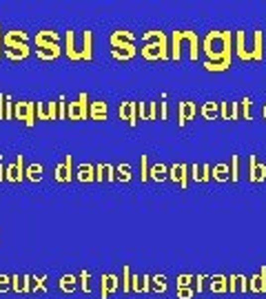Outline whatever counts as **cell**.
I'll list each match as a JSON object with an SVG mask.
<instances>
[{
  "label": "cell",
  "mask_w": 266,
  "mask_h": 299,
  "mask_svg": "<svg viewBox=\"0 0 266 299\" xmlns=\"http://www.w3.org/2000/svg\"><path fill=\"white\" fill-rule=\"evenodd\" d=\"M137 120H146V102H137Z\"/></svg>",
  "instance_id": "obj_57"
},
{
  "label": "cell",
  "mask_w": 266,
  "mask_h": 299,
  "mask_svg": "<svg viewBox=\"0 0 266 299\" xmlns=\"http://www.w3.org/2000/svg\"><path fill=\"white\" fill-rule=\"evenodd\" d=\"M120 291V277L116 273H104L100 277V299H109V295Z\"/></svg>",
  "instance_id": "obj_4"
},
{
  "label": "cell",
  "mask_w": 266,
  "mask_h": 299,
  "mask_svg": "<svg viewBox=\"0 0 266 299\" xmlns=\"http://www.w3.org/2000/svg\"><path fill=\"white\" fill-rule=\"evenodd\" d=\"M211 179H215V182H229L231 179V166L224 164V162L211 166Z\"/></svg>",
  "instance_id": "obj_25"
},
{
  "label": "cell",
  "mask_w": 266,
  "mask_h": 299,
  "mask_svg": "<svg viewBox=\"0 0 266 299\" xmlns=\"http://www.w3.org/2000/svg\"><path fill=\"white\" fill-rule=\"evenodd\" d=\"M142 58L144 60H171V54H169V36L164 31H158V29H151V31H144L142 33Z\"/></svg>",
  "instance_id": "obj_2"
},
{
  "label": "cell",
  "mask_w": 266,
  "mask_h": 299,
  "mask_svg": "<svg viewBox=\"0 0 266 299\" xmlns=\"http://www.w3.org/2000/svg\"><path fill=\"white\" fill-rule=\"evenodd\" d=\"M206 282H208V275H196V295H202L206 291Z\"/></svg>",
  "instance_id": "obj_44"
},
{
  "label": "cell",
  "mask_w": 266,
  "mask_h": 299,
  "mask_svg": "<svg viewBox=\"0 0 266 299\" xmlns=\"http://www.w3.org/2000/svg\"><path fill=\"white\" fill-rule=\"evenodd\" d=\"M96 182H104V162L96 164Z\"/></svg>",
  "instance_id": "obj_59"
},
{
  "label": "cell",
  "mask_w": 266,
  "mask_h": 299,
  "mask_svg": "<svg viewBox=\"0 0 266 299\" xmlns=\"http://www.w3.org/2000/svg\"><path fill=\"white\" fill-rule=\"evenodd\" d=\"M80 56H82V60H87V62L93 60V31L91 29H87L82 33V49H80Z\"/></svg>",
  "instance_id": "obj_22"
},
{
  "label": "cell",
  "mask_w": 266,
  "mask_h": 299,
  "mask_svg": "<svg viewBox=\"0 0 266 299\" xmlns=\"http://www.w3.org/2000/svg\"><path fill=\"white\" fill-rule=\"evenodd\" d=\"M78 282H80L82 293H91V273H89V270H82V273L78 275Z\"/></svg>",
  "instance_id": "obj_37"
},
{
  "label": "cell",
  "mask_w": 266,
  "mask_h": 299,
  "mask_svg": "<svg viewBox=\"0 0 266 299\" xmlns=\"http://www.w3.org/2000/svg\"><path fill=\"white\" fill-rule=\"evenodd\" d=\"M33 284V275H11V291L20 295H29Z\"/></svg>",
  "instance_id": "obj_12"
},
{
  "label": "cell",
  "mask_w": 266,
  "mask_h": 299,
  "mask_svg": "<svg viewBox=\"0 0 266 299\" xmlns=\"http://www.w3.org/2000/svg\"><path fill=\"white\" fill-rule=\"evenodd\" d=\"M229 293H237V275L229 277Z\"/></svg>",
  "instance_id": "obj_60"
},
{
  "label": "cell",
  "mask_w": 266,
  "mask_h": 299,
  "mask_svg": "<svg viewBox=\"0 0 266 299\" xmlns=\"http://www.w3.org/2000/svg\"><path fill=\"white\" fill-rule=\"evenodd\" d=\"M151 293H169V282H166V275H151Z\"/></svg>",
  "instance_id": "obj_30"
},
{
  "label": "cell",
  "mask_w": 266,
  "mask_h": 299,
  "mask_svg": "<svg viewBox=\"0 0 266 299\" xmlns=\"http://www.w3.org/2000/svg\"><path fill=\"white\" fill-rule=\"evenodd\" d=\"M2 51H4L2 49V36H0V58H2Z\"/></svg>",
  "instance_id": "obj_62"
},
{
  "label": "cell",
  "mask_w": 266,
  "mask_h": 299,
  "mask_svg": "<svg viewBox=\"0 0 266 299\" xmlns=\"http://www.w3.org/2000/svg\"><path fill=\"white\" fill-rule=\"evenodd\" d=\"M109 116V104L98 100V102H91L89 104V120H96V122H102L107 120Z\"/></svg>",
  "instance_id": "obj_19"
},
{
  "label": "cell",
  "mask_w": 266,
  "mask_h": 299,
  "mask_svg": "<svg viewBox=\"0 0 266 299\" xmlns=\"http://www.w3.org/2000/svg\"><path fill=\"white\" fill-rule=\"evenodd\" d=\"M146 120H158V102H146Z\"/></svg>",
  "instance_id": "obj_45"
},
{
  "label": "cell",
  "mask_w": 266,
  "mask_h": 299,
  "mask_svg": "<svg viewBox=\"0 0 266 299\" xmlns=\"http://www.w3.org/2000/svg\"><path fill=\"white\" fill-rule=\"evenodd\" d=\"M29 107H31L29 100H20V102H16V107H13V118H16V120H25V122H27V113H29Z\"/></svg>",
  "instance_id": "obj_32"
},
{
  "label": "cell",
  "mask_w": 266,
  "mask_h": 299,
  "mask_svg": "<svg viewBox=\"0 0 266 299\" xmlns=\"http://www.w3.org/2000/svg\"><path fill=\"white\" fill-rule=\"evenodd\" d=\"M142 293H151V275H142Z\"/></svg>",
  "instance_id": "obj_58"
},
{
  "label": "cell",
  "mask_w": 266,
  "mask_h": 299,
  "mask_svg": "<svg viewBox=\"0 0 266 299\" xmlns=\"http://www.w3.org/2000/svg\"><path fill=\"white\" fill-rule=\"evenodd\" d=\"M47 293V275H33L31 293Z\"/></svg>",
  "instance_id": "obj_33"
},
{
  "label": "cell",
  "mask_w": 266,
  "mask_h": 299,
  "mask_svg": "<svg viewBox=\"0 0 266 299\" xmlns=\"http://www.w3.org/2000/svg\"><path fill=\"white\" fill-rule=\"evenodd\" d=\"M4 179L7 182H22L25 179V158L22 155H16V160L4 169Z\"/></svg>",
  "instance_id": "obj_5"
},
{
  "label": "cell",
  "mask_w": 266,
  "mask_h": 299,
  "mask_svg": "<svg viewBox=\"0 0 266 299\" xmlns=\"http://www.w3.org/2000/svg\"><path fill=\"white\" fill-rule=\"evenodd\" d=\"M65 56L69 60H82L80 49H75V33H73V29H69L65 33Z\"/></svg>",
  "instance_id": "obj_18"
},
{
  "label": "cell",
  "mask_w": 266,
  "mask_h": 299,
  "mask_svg": "<svg viewBox=\"0 0 266 299\" xmlns=\"http://www.w3.org/2000/svg\"><path fill=\"white\" fill-rule=\"evenodd\" d=\"M262 118L266 120V102H264V107H262Z\"/></svg>",
  "instance_id": "obj_63"
},
{
  "label": "cell",
  "mask_w": 266,
  "mask_h": 299,
  "mask_svg": "<svg viewBox=\"0 0 266 299\" xmlns=\"http://www.w3.org/2000/svg\"><path fill=\"white\" fill-rule=\"evenodd\" d=\"M0 120H4V93H0Z\"/></svg>",
  "instance_id": "obj_61"
},
{
  "label": "cell",
  "mask_w": 266,
  "mask_h": 299,
  "mask_svg": "<svg viewBox=\"0 0 266 299\" xmlns=\"http://www.w3.org/2000/svg\"><path fill=\"white\" fill-rule=\"evenodd\" d=\"M73 173H75V169H73V155H65V162L56 164L54 179H56V182H60V184H66V182H71V179L75 178Z\"/></svg>",
  "instance_id": "obj_3"
},
{
  "label": "cell",
  "mask_w": 266,
  "mask_h": 299,
  "mask_svg": "<svg viewBox=\"0 0 266 299\" xmlns=\"http://www.w3.org/2000/svg\"><path fill=\"white\" fill-rule=\"evenodd\" d=\"M11 291V275H0V293Z\"/></svg>",
  "instance_id": "obj_47"
},
{
  "label": "cell",
  "mask_w": 266,
  "mask_h": 299,
  "mask_svg": "<svg viewBox=\"0 0 266 299\" xmlns=\"http://www.w3.org/2000/svg\"><path fill=\"white\" fill-rule=\"evenodd\" d=\"M60 42V33L54 29H42L36 33V49H42V47L49 45H58Z\"/></svg>",
  "instance_id": "obj_14"
},
{
  "label": "cell",
  "mask_w": 266,
  "mask_h": 299,
  "mask_svg": "<svg viewBox=\"0 0 266 299\" xmlns=\"http://www.w3.org/2000/svg\"><path fill=\"white\" fill-rule=\"evenodd\" d=\"M42 175H45V169H42L40 162H33V164L25 166V179H29V182H40Z\"/></svg>",
  "instance_id": "obj_28"
},
{
  "label": "cell",
  "mask_w": 266,
  "mask_h": 299,
  "mask_svg": "<svg viewBox=\"0 0 266 299\" xmlns=\"http://www.w3.org/2000/svg\"><path fill=\"white\" fill-rule=\"evenodd\" d=\"M65 54V49L60 45H49V47H42V49H36V58L40 60H56Z\"/></svg>",
  "instance_id": "obj_24"
},
{
  "label": "cell",
  "mask_w": 266,
  "mask_h": 299,
  "mask_svg": "<svg viewBox=\"0 0 266 299\" xmlns=\"http://www.w3.org/2000/svg\"><path fill=\"white\" fill-rule=\"evenodd\" d=\"M160 120H169V102L166 100L160 102Z\"/></svg>",
  "instance_id": "obj_55"
},
{
  "label": "cell",
  "mask_w": 266,
  "mask_h": 299,
  "mask_svg": "<svg viewBox=\"0 0 266 299\" xmlns=\"http://www.w3.org/2000/svg\"><path fill=\"white\" fill-rule=\"evenodd\" d=\"M180 33H182V40H187L189 47H191V49H189V58L196 62L200 58V49H202V47H200V36L196 31H189V29H180Z\"/></svg>",
  "instance_id": "obj_13"
},
{
  "label": "cell",
  "mask_w": 266,
  "mask_h": 299,
  "mask_svg": "<svg viewBox=\"0 0 266 299\" xmlns=\"http://www.w3.org/2000/svg\"><path fill=\"white\" fill-rule=\"evenodd\" d=\"M206 288L215 295H222V293H229V275H211L208 277Z\"/></svg>",
  "instance_id": "obj_15"
},
{
  "label": "cell",
  "mask_w": 266,
  "mask_h": 299,
  "mask_svg": "<svg viewBox=\"0 0 266 299\" xmlns=\"http://www.w3.org/2000/svg\"><path fill=\"white\" fill-rule=\"evenodd\" d=\"M140 179H149V155H140Z\"/></svg>",
  "instance_id": "obj_41"
},
{
  "label": "cell",
  "mask_w": 266,
  "mask_h": 299,
  "mask_svg": "<svg viewBox=\"0 0 266 299\" xmlns=\"http://www.w3.org/2000/svg\"><path fill=\"white\" fill-rule=\"evenodd\" d=\"M111 58L113 60H118V62H127V60H131L127 54H122V51H118V49H111Z\"/></svg>",
  "instance_id": "obj_53"
},
{
  "label": "cell",
  "mask_w": 266,
  "mask_h": 299,
  "mask_svg": "<svg viewBox=\"0 0 266 299\" xmlns=\"http://www.w3.org/2000/svg\"><path fill=\"white\" fill-rule=\"evenodd\" d=\"M66 120H80V104H78V100L66 102Z\"/></svg>",
  "instance_id": "obj_34"
},
{
  "label": "cell",
  "mask_w": 266,
  "mask_h": 299,
  "mask_svg": "<svg viewBox=\"0 0 266 299\" xmlns=\"http://www.w3.org/2000/svg\"><path fill=\"white\" fill-rule=\"evenodd\" d=\"M198 111L200 109L196 107V102H189V100L178 102V126H184L189 120H193L198 116Z\"/></svg>",
  "instance_id": "obj_9"
},
{
  "label": "cell",
  "mask_w": 266,
  "mask_h": 299,
  "mask_svg": "<svg viewBox=\"0 0 266 299\" xmlns=\"http://www.w3.org/2000/svg\"><path fill=\"white\" fill-rule=\"evenodd\" d=\"M198 113H202L204 120H215L220 118V102H204Z\"/></svg>",
  "instance_id": "obj_29"
},
{
  "label": "cell",
  "mask_w": 266,
  "mask_h": 299,
  "mask_svg": "<svg viewBox=\"0 0 266 299\" xmlns=\"http://www.w3.org/2000/svg\"><path fill=\"white\" fill-rule=\"evenodd\" d=\"M149 179H155V182H164V179H169V166L162 164V162L149 166Z\"/></svg>",
  "instance_id": "obj_26"
},
{
  "label": "cell",
  "mask_w": 266,
  "mask_h": 299,
  "mask_svg": "<svg viewBox=\"0 0 266 299\" xmlns=\"http://www.w3.org/2000/svg\"><path fill=\"white\" fill-rule=\"evenodd\" d=\"M231 182L240 179V155H231Z\"/></svg>",
  "instance_id": "obj_40"
},
{
  "label": "cell",
  "mask_w": 266,
  "mask_h": 299,
  "mask_svg": "<svg viewBox=\"0 0 266 299\" xmlns=\"http://www.w3.org/2000/svg\"><path fill=\"white\" fill-rule=\"evenodd\" d=\"M122 42H135V33L129 31V29H118V31H111V36H109V45L116 49L118 45H122Z\"/></svg>",
  "instance_id": "obj_21"
},
{
  "label": "cell",
  "mask_w": 266,
  "mask_h": 299,
  "mask_svg": "<svg viewBox=\"0 0 266 299\" xmlns=\"http://www.w3.org/2000/svg\"><path fill=\"white\" fill-rule=\"evenodd\" d=\"M249 293H253V295H262V293H266V266L260 268V273H255L249 277Z\"/></svg>",
  "instance_id": "obj_11"
},
{
  "label": "cell",
  "mask_w": 266,
  "mask_h": 299,
  "mask_svg": "<svg viewBox=\"0 0 266 299\" xmlns=\"http://www.w3.org/2000/svg\"><path fill=\"white\" fill-rule=\"evenodd\" d=\"M131 178H133V169H131L129 162H122V164L116 166V179L118 182H131Z\"/></svg>",
  "instance_id": "obj_31"
},
{
  "label": "cell",
  "mask_w": 266,
  "mask_h": 299,
  "mask_svg": "<svg viewBox=\"0 0 266 299\" xmlns=\"http://www.w3.org/2000/svg\"><path fill=\"white\" fill-rule=\"evenodd\" d=\"M202 166V179L200 182H211V164H200Z\"/></svg>",
  "instance_id": "obj_54"
},
{
  "label": "cell",
  "mask_w": 266,
  "mask_h": 299,
  "mask_svg": "<svg viewBox=\"0 0 266 299\" xmlns=\"http://www.w3.org/2000/svg\"><path fill=\"white\" fill-rule=\"evenodd\" d=\"M220 118L222 120H240V102H220Z\"/></svg>",
  "instance_id": "obj_17"
},
{
  "label": "cell",
  "mask_w": 266,
  "mask_h": 299,
  "mask_svg": "<svg viewBox=\"0 0 266 299\" xmlns=\"http://www.w3.org/2000/svg\"><path fill=\"white\" fill-rule=\"evenodd\" d=\"M253 60H264V31H253V45H251Z\"/></svg>",
  "instance_id": "obj_23"
},
{
  "label": "cell",
  "mask_w": 266,
  "mask_h": 299,
  "mask_svg": "<svg viewBox=\"0 0 266 299\" xmlns=\"http://www.w3.org/2000/svg\"><path fill=\"white\" fill-rule=\"evenodd\" d=\"M237 293H249V277L237 275Z\"/></svg>",
  "instance_id": "obj_48"
},
{
  "label": "cell",
  "mask_w": 266,
  "mask_h": 299,
  "mask_svg": "<svg viewBox=\"0 0 266 299\" xmlns=\"http://www.w3.org/2000/svg\"><path fill=\"white\" fill-rule=\"evenodd\" d=\"M36 118H38V120H47V113H45V102H36Z\"/></svg>",
  "instance_id": "obj_56"
},
{
  "label": "cell",
  "mask_w": 266,
  "mask_h": 299,
  "mask_svg": "<svg viewBox=\"0 0 266 299\" xmlns=\"http://www.w3.org/2000/svg\"><path fill=\"white\" fill-rule=\"evenodd\" d=\"M45 113H47V120H58V100L47 102L45 104Z\"/></svg>",
  "instance_id": "obj_38"
},
{
  "label": "cell",
  "mask_w": 266,
  "mask_h": 299,
  "mask_svg": "<svg viewBox=\"0 0 266 299\" xmlns=\"http://www.w3.org/2000/svg\"><path fill=\"white\" fill-rule=\"evenodd\" d=\"M189 169H191V166L184 164V162L169 166V179H171V182H175V184H180V188H187L189 186V178H191V175H189Z\"/></svg>",
  "instance_id": "obj_6"
},
{
  "label": "cell",
  "mask_w": 266,
  "mask_h": 299,
  "mask_svg": "<svg viewBox=\"0 0 266 299\" xmlns=\"http://www.w3.org/2000/svg\"><path fill=\"white\" fill-rule=\"evenodd\" d=\"M120 286L125 288V293H131V268L125 264L122 268V277H120Z\"/></svg>",
  "instance_id": "obj_39"
},
{
  "label": "cell",
  "mask_w": 266,
  "mask_h": 299,
  "mask_svg": "<svg viewBox=\"0 0 266 299\" xmlns=\"http://www.w3.org/2000/svg\"><path fill=\"white\" fill-rule=\"evenodd\" d=\"M118 118H120V120H127L131 126H135L137 124V102H133V100L120 102V107H118Z\"/></svg>",
  "instance_id": "obj_8"
},
{
  "label": "cell",
  "mask_w": 266,
  "mask_h": 299,
  "mask_svg": "<svg viewBox=\"0 0 266 299\" xmlns=\"http://www.w3.org/2000/svg\"><path fill=\"white\" fill-rule=\"evenodd\" d=\"M240 111H242V120H253L251 116V98H244L240 102Z\"/></svg>",
  "instance_id": "obj_43"
},
{
  "label": "cell",
  "mask_w": 266,
  "mask_h": 299,
  "mask_svg": "<svg viewBox=\"0 0 266 299\" xmlns=\"http://www.w3.org/2000/svg\"><path fill=\"white\" fill-rule=\"evenodd\" d=\"M131 291L142 293V275H131Z\"/></svg>",
  "instance_id": "obj_51"
},
{
  "label": "cell",
  "mask_w": 266,
  "mask_h": 299,
  "mask_svg": "<svg viewBox=\"0 0 266 299\" xmlns=\"http://www.w3.org/2000/svg\"><path fill=\"white\" fill-rule=\"evenodd\" d=\"M58 286H60V291H63L65 295H71V293L78 288V277L66 273V275H63V277L58 279Z\"/></svg>",
  "instance_id": "obj_27"
},
{
  "label": "cell",
  "mask_w": 266,
  "mask_h": 299,
  "mask_svg": "<svg viewBox=\"0 0 266 299\" xmlns=\"http://www.w3.org/2000/svg\"><path fill=\"white\" fill-rule=\"evenodd\" d=\"M196 275H178L175 277V288H193Z\"/></svg>",
  "instance_id": "obj_36"
},
{
  "label": "cell",
  "mask_w": 266,
  "mask_h": 299,
  "mask_svg": "<svg viewBox=\"0 0 266 299\" xmlns=\"http://www.w3.org/2000/svg\"><path fill=\"white\" fill-rule=\"evenodd\" d=\"M13 107H16L13 98L4 96V120H13Z\"/></svg>",
  "instance_id": "obj_42"
},
{
  "label": "cell",
  "mask_w": 266,
  "mask_h": 299,
  "mask_svg": "<svg viewBox=\"0 0 266 299\" xmlns=\"http://www.w3.org/2000/svg\"><path fill=\"white\" fill-rule=\"evenodd\" d=\"M104 179L107 182H116V166L113 164H104Z\"/></svg>",
  "instance_id": "obj_50"
},
{
  "label": "cell",
  "mask_w": 266,
  "mask_h": 299,
  "mask_svg": "<svg viewBox=\"0 0 266 299\" xmlns=\"http://www.w3.org/2000/svg\"><path fill=\"white\" fill-rule=\"evenodd\" d=\"M249 179L253 184H260L266 179V164L258 162V155H249Z\"/></svg>",
  "instance_id": "obj_10"
},
{
  "label": "cell",
  "mask_w": 266,
  "mask_h": 299,
  "mask_svg": "<svg viewBox=\"0 0 266 299\" xmlns=\"http://www.w3.org/2000/svg\"><path fill=\"white\" fill-rule=\"evenodd\" d=\"M189 175H191L193 182H200V179H202V166H200V164H191V169H189Z\"/></svg>",
  "instance_id": "obj_49"
},
{
  "label": "cell",
  "mask_w": 266,
  "mask_h": 299,
  "mask_svg": "<svg viewBox=\"0 0 266 299\" xmlns=\"http://www.w3.org/2000/svg\"><path fill=\"white\" fill-rule=\"evenodd\" d=\"M202 49L206 54V62L224 64L231 69L233 64V33L231 31H208L202 40Z\"/></svg>",
  "instance_id": "obj_1"
},
{
  "label": "cell",
  "mask_w": 266,
  "mask_h": 299,
  "mask_svg": "<svg viewBox=\"0 0 266 299\" xmlns=\"http://www.w3.org/2000/svg\"><path fill=\"white\" fill-rule=\"evenodd\" d=\"M178 299H193L196 297V288H175Z\"/></svg>",
  "instance_id": "obj_46"
},
{
  "label": "cell",
  "mask_w": 266,
  "mask_h": 299,
  "mask_svg": "<svg viewBox=\"0 0 266 299\" xmlns=\"http://www.w3.org/2000/svg\"><path fill=\"white\" fill-rule=\"evenodd\" d=\"M78 104H80V120H89V96L87 93H80Z\"/></svg>",
  "instance_id": "obj_35"
},
{
  "label": "cell",
  "mask_w": 266,
  "mask_h": 299,
  "mask_svg": "<svg viewBox=\"0 0 266 299\" xmlns=\"http://www.w3.org/2000/svg\"><path fill=\"white\" fill-rule=\"evenodd\" d=\"M233 47H235V56L242 60V62L253 60L249 45H246V31H235V33H233Z\"/></svg>",
  "instance_id": "obj_7"
},
{
  "label": "cell",
  "mask_w": 266,
  "mask_h": 299,
  "mask_svg": "<svg viewBox=\"0 0 266 299\" xmlns=\"http://www.w3.org/2000/svg\"><path fill=\"white\" fill-rule=\"evenodd\" d=\"M58 120H66V100L58 98Z\"/></svg>",
  "instance_id": "obj_52"
},
{
  "label": "cell",
  "mask_w": 266,
  "mask_h": 299,
  "mask_svg": "<svg viewBox=\"0 0 266 299\" xmlns=\"http://www.w3.org/2000/svg\"><path fill=\"white\" fill-rule=\"evenodd\" d=\"M169 54H171V60L180 62L182 58V38H180V29H175L169 38Z\"/></svg>",
  "instance_id": "obj_20"
},
{
  "label": "cell",
  "mask_w": 266,
  "mask_h": 299,
  "mask_svg": "<svg viewBox=\"0 0 266 299\" xmlns=\"http://www.w3.org/2000/svg\"><path fill=\"white\" fill-rule=\"evenodd\" d=\"M75 179H78V182H82V184L96 182V166L87 164V162L78 164V166H75Z\"/></svg>",
  "instance_id": "obj_16"
}]
</instances>
